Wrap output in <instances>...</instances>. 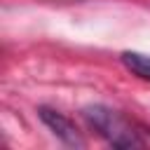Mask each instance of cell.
<instances>
[{"instance_id":"cell-1","label":"cell","mask_w":150,"mask_h":150,"mask_svg":"<svg viewBox=\"0 0 150 150\" xmlns=\"http://www.w3.org/2000/svg\"><path fill=\"white\" fill-rule=\"evenodd\" d=\"M84 117L87 122L115 148H143L148 141L143 138L141 129L136 124H131L122 112H117L115 108L108 105H89L84 108Z\"/></svg>"},{"instance_id":"cell-2","label":"cell","mask_w":150,"mask_h":150,"mask_svg":"<svg viewBox=\"0 0 150 150\" xmlns=\"http://www.w3.org/2000/svg\"><path fill=\"white\" fill-rule=\"evenodd\" d=\"M40 120H42V122L49 127V131H52L59 141H63L66 145H73V148H82V145H84V138L80 136L77 127H75L63 112L49 110V108H40Z\"/></svg>"},{"instance_id":"cell-3","label":"cell","mask_w":150,"mask_h":150,"mask_svg":"<svg viewBox=\"0 0 150 150\" xmlns=\"http://www.w3.org/2000/svg\"><path fill=\"white\" fill-rule=\"evenodd\" d=\"M122 63L129 73L143 77V80H150V54H141V52H124L122 56Z\"/></svg>"}]
</instances>
